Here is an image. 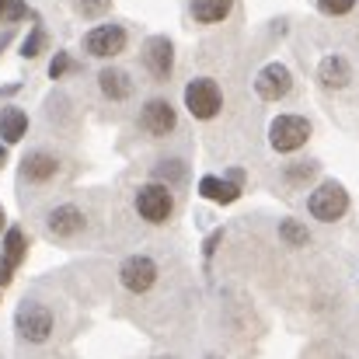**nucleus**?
Listing matches in <instances>:
<instances>
[{
  "label": "nucleus",
  "instance_id": "nucleus-19",
  "mask_svg": "<svg viewBox=\"0 0 359 359\" xmlns=\"http://www.w3.org/2000/svg\"><path fill=\"white\" fill-rule=\"evenodd\" d=\"M279 234L290 241L293 248L307 244V231H304V224H297V220H283V224H279Z\"/></svg>",
  "mask_w": 359,
  "mask_h": 359
},
{
  "label": "nucleus",
  "instance_id": "nucleus-12",
  "mask_svg": "<svg viewBox=\"0 0 359 359\" xmlns=\"http://www.w3.org/2000/svg\"><path fill=\"white\" fill-rule=\"evenodd\" d=\"M25 234H21V227H11L7 231V238H4V265H0V286H7L11 283V276H14V269L21 265V258H25Z\"/></svg>",
  "mask_w": 359,
  "mask_h": 359
},
{
  "label": "nucleus",
  "instance_id": "nucleus-21",
  "mask_svg": "<svg viewBox=\"0 0 359 359\" xmlns=\"http://www.w3.org/2000/svg\"><path fill=\"white\" fill-rule=\"evenodd\" d=\"M154 175H157V178H171V182H182V178H185V168H182V161H161V164L154 168Z\"/></svg>",
  "mask_w": 359,
  "mask_h": 359
},
{
  "label": "nucleus",
  "instance_id": "nucleus-20",
  "mask_svg": "<svg viewBox=\"0 0 359 359\" xmlns=\"http://www.w3.org/2000/svg\"><path fill=\"white\" fill-rule=\"evenodd\" d=\"M42 46H46V32H42V28H32V35H28V39H25V46H21V56H28V60H32V56H39V53H42Z\"/></svg>",
  "mask_w": 359,
  "mask_h": 359
},
{
  "label": "nucleus",
  "instance_id": "nucleus-1",
  "mask_svg": "<svg viewBox=\"0 0 359 359\" xmlns=\"http://www.w3.org/2000/svg\"><path fill=\"white\" fill-rule=\"evenodd\" d=\"M307 210H311L314 220H321V224H335V220H342L346 210H349V192H346L339 182H321V185L311 192Z\"/></svg>",
  "mask_w": 359,
  "mask_h": 359
},
{
  "label": "nucleus",
  "instance_id": "nucleus-22",
  "mask_svg": "<svg viewBox=\"0 0 359 359\" xmlns=\"http://www.w3.org/2000/svg\"><path fill=\"white\" fill-rule=\"evenodd\" d=\"M318 7L325 14H332V18H342V14H349L356 7V0H318Z\"/></svg>",
  "mask_w": 359,
  "mask_h": 359
},
{
  "label": "nucleus",
  "instance_id": "nucleus-14",
  "mask_svg": "<svg viewBox=\"0 0 359 359\" xmlns=\"http://www.w3.org/2000/svg\"><path fill=\"white\" fill-rule=\"evenodd\" d=\"M56 171H60V161H56L53 154H46V150H35V154H28V157L21 161V175H25L28 182H49Z\"/></svg>",
  "mask_w": 359,
  "mask_h": 359
},
{
  "label": "nucleus",
  "instance_id": "nucleus-3",
  "mask_svg": "<svg viewBox=\"0 0 359 359\" xmlns=\"http://www.w3.org/2000/svg\"><path fill=\"white\" fill-rule=\"evenodd\" d=\"M220 105H224V95H220L217 81H210V77H196V81L185 84V109H189L196 119H203V122L217 119Z\"/></svg>",
  "mask_w": 359,
  "mask_h": 359
},
{
  "label": "nucleus",
  "instance_id": "nucleus-24",
  "mask_svg": "<svg viewBox=\"0 0 359 359\" xmlns=\"http://www.w3.org/2000/svg\"><path fill=\"white\" fill-rule=\"evenodd\" d=\"M70 70V56L67 53H56V60H53V67H49V77L56 81V77H63Z\"/></svg>",
  "mask_w": 359,
  "mask_h": 359
},
{
  "label": "nucleus",
  "instance_id": "nucleus-7",
  "mask_svg": "<svg viewBox=\"0 0 359 359\" xmlns=\"http://www.w3.org/2000/svg\"><path fill=\"white\" fill-rule=\"evenodd\" d=\"M119 279L129 293H147V290L157 283V265H154V258H147V255H129V258L122 262Z\"/></svg>",
  "mask_w": 359,
  "mask_h": 359
},
{
  "label": "nucleus",
  "instance_id": "nucleus-25",
  "mask_svg": "<svg viewBox=\"0 0 359 359\" xmlns=\"http://www.w3.org/2000/svg\"><path fill=\"white\" fill-rule=\"evenodd\" d=\"M7 7H11V18H25V4L21 0H11Z\"/></svg>",
  "mask_w": 359,
  "mask_h": 359
},
{
  "label": "nucleus",
  "instance_id": "nucleus-13",
  "mask_svg": "<svg viewBox=\"0 0 359 359\" xmlns=\"http://www.w3.org/2000/svg\"><path fill=\"white\" fill-rule=\"evenodd\" d=\"M349 77H353V70H349V60L346 56H325L321 67H318V81L325 88H332V91H342L349 84Z\"/></svg>",
  "mask_w": 359,
  "mask_h": 359
},
{
  "label": "nucleus",
  "instance_id": "nucleus-16",
  "mask_svg": "<svg viewBox=\"0 0 359 359\" xmlns=\"http://www.w3.org/2000/svg\"><path fill=\"white\" fill-rule=\"evenodd\" d=\"M98 84H102L105 98H112V102H126V98L133 95V81L122 74L119 67H105V70L98 74Z\"/></svg>",
  "mask_w": 359,
  "mask_h": 359
},
{
  "label": "nucleus",
  "instance_id": "nucleus-4",
  "mask_svg": "<svg viewBox=\"0 0 359 359\" xmlns=\"http://www.w3.org/2000/svg\"><path fill=\"white\" fill-rule=\"evenodd\" d=\"M136 213L147 224H168L171 213H175V196L161 182H150V185H143L136 192Z\"/></svg>",
  "mask_w": 359,
  "mask_h": 359
},
{
  "label": "nucleus",
  "instance_id": "nucleus-11",
  "mask_svg": "<svg viewBox=\"0 0 359 359\" xmlns=\"http://www.w3.org/2000/svg\"><path fill=\"white\" fill-rule=\"evenodd\" d=\"M46 227H49L56 238H74V234L84 231V213H81L74 203H63V206H56V210L49 213Z\"/></svg>",
  "mask_w": 359,
  "mask_h": 359
},
{
  "label": "nucleus",
  "instance_id": "nucleus-18",
  "mask_svg": "<svg viewBox=\"0 0 359 359\" xmlns=\"http://www.w3.org/2000/svg\"><path fill=\"white\" fill-rule=\"evenodd\" d=\"M28 133V116L21 109H4L0 112V140L4 143H18Z\"/></svg>",
  "mask_w": 359,
  "mask_h": 359
},
{
  "label": "nucleus",
  "instance_id": "nucleus-23",
  "mask_svg": "<svg viewBox=\"0 0 359 359\" xmlns=\"http://www.w3.org/2000/svg\"><path fill=\"white\" fill-rule=\"evenodd\" d=\"M112 7V0H81V14L84 18H98V14H105Z\"/></svg>",
  "mask_w": 359,
  "mask_h": 359
},
{
  "label": "nucleus",
  "instance_id": "nucleus-9",
  "mask_svg": "<svg viewBox=\"0 0 359 359\" xmlns=\"http://www.w3.org/2000/svg\"><path fill=\"white\" fill-rule=\"evenodd\" d=\"M255 91H258L262 102H279V98H286L293 91V77H290V70L283 63H269L255 77Z\"/></svg>",
  "mask_w": 359,
  "mask_h": 359
},
{
  "label": "nucleus",
  "instance_id": "nucleus-28",
  "mask_svg": "<svg viewBox=\"0 0 359 359\" xmlns=\"http://www.w3.org/2000/svg\"><path fill=\"white\" fill-rule=\"evenodd\" d=\"M0 231H4V210H0Z\"/></svg>",
  "mask_w": 359,
  "mask_h": 359
},
{
  "label": "nucleus",
  "instance_id": "nucleus-5",
  "mask_svg": "<svg viewBox=\"0 0 359 359\" xmlns=\"http://www.w3.org/2000/svg\"><path fill=\"white\" fill-rule=\"evenodd\" d=\"M14 328H18V335H21L25 342L39 346V342H46V339L53 335V311L42 307V304H32V300H28V304L18 307Z\"/></svg>",
  "mask_w": 359,
  "mask_h": 359
},
{
  "label": "nucleus",
  "instance_id": "nucleus-15",
  "mask_svg": "<svg viewBox=\"0 0 359 359\" xmlns=\"http://www.w3.org/2000/svg\"><path fill=\"white\" fill-rule=\"evenodd\" d=\"M199 196L203 199H210V203H238L241 196V185L238 182H231V178H217V175H210V178H203L199 182Z\"/></svg>",
  "mask_w": 359,
  "mask_h": 359
},
{
  "label": "nucleus",
  "instance_id": "nucleus-17",
  "mask_svg": "<svg viewBox=\"0 0 359 359\" xmlns=\"http://www.w3.org/2000/svg\"><path fill=\"white\" fill-rule=\"evenodd\" d=\"M234 0H192V18L199 25H217L231 14Z\"/></svg>",
  "mask_w": 359,
  "mask_h": 359
},
{
  "label": "nucleus",
  "instance_id": "nucleus-27",
  "mask_svg": "<svg viewBox=\"0 0 359 359\" xmlns=\"http://www.w3.org/2000/svg\"><path fill=\"white\" fill-rule=\"evenodd\" d=\"M4 7H7V0H0V14H4Z\"/></svg>",
  "mask_w": 359,
  "mask_h": 359
},
{
  "label": "nucleus",
  "instance_id": "nucleus-26",
  "mask_svg": "<svg viewBox=\"0 0 359 359\" xmlns=\"http://www.w3.org/2000/svg\"><path fill=\"white\" fill-rule=\"evenodd\" d=\"M4 161H7V147H0V168H4Z\"/></svg>",
  "mask_w": 359,
  "mask_h": 359
},
{
  "label": "nucleus",
  "instance_id": "nucleus-6",
  "mask_svg": "<svg viewBox=\"0 0 359 359\" xmlns=\"http://www.w3.org/2000/svg\"><path fill=\"white\" fill-rule=\"evenodd\" d=\"M84 49L98 60H112L126 49V28L122 25H98L84 35Z\"/></svg>",
  "mask_w": 359,
  "mask_h": 359
},
{
  "label": "nucleus",
  "instance_id": "nucleus-10",
  "mask_svg": "<svg viewBox=\"0 0 359 359\" xmlns=\"http://www.w3.org/2000/svg\"><path fill=\"white\" fill-rule=\"evenodd\" d=\"M140 122H143V129L150 133V136H168V133H175V109L164 102V98H154V102H147L143 105V112H140Z\"/></svg>",
  "mask_w": 359,
  "mask_h": 359
},
{
  "label": "nucleus",
  "instance_id": "nucleus-8",
  "mask_svg": "<svg viewBox=\"0 0 359 359\" xmlns=\"http://www.w3.org/2000/svg\"><path fill=\"white\" fill-rule=\"evenodd\" d=\"M143 63H147V70H150L154 81H168V77H171V70H175V46L168 42V35L147 39V46H143Z\"/></svg>",
  "mask_w": 359,
  "mask_h": 359
},
{
  "label": "nucleus",
  "instance_id": "nucleus-2",
  "mask_svg": "<svg viewBox=\"0 0 359 359\" xmlns=\"http://www.w3.org/2000/svg\"><path fill=\"white\" fill-rule=\"evenodd\" d=\"M311 140V122L304 116H279L269 126V143L276 154H293Z\"/></svg>",
  "mask_w": 359,
  "mask_h": 359
}]
</instances>
